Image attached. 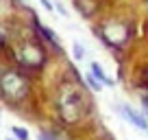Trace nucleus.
Wrapping results in <instances>:
<instances>
[{
  "instance_id": "9b49d317",
  "label": "nucleus",
  "mask_w": 148,
  "mask_h": 140,
  "mask_svg": "<svg viewBox=\"0 0 148 140\" xmlns=\"http://www.w3.org/2000/svg\"><path fill=\"white\" fill-rule=\"evenodd\" d=\"M5 40H7V31H5V28H2V26H0V44L5 42Z\"/></svg>"
},
{
  "instance_id": "ddd939ff",
  "label": "nucleus",
  "mask_w": 148,
  "mask_h": 140,
  "mask_svg": "<svg viewBox=\"0 0 148 140\" xmlns=\"http://www.w3.org/2000/svg\"><path fill=\"white\" fill-rule=\"evenodd\" d=\"M39 138H42V140H52V136H50V134H42Z\"/></svg>"
},
{
  "instance_id": "0eeeda50",
  "label": "nucleus",
  "mask_w": 148,
  "mask_h": 140,
  "mask_svg": "<svg viewBox=\"0 0 148 140\" xmlns=\"http://www.w3.org/2000/svg\"><path fill=\"white\" fill-rule=\"evenodd\" d=\"M74 5H76V9L83 15H92V11H94V5H87V0H76Z\"/></svg>"
},
{
  "instance_id": "f8f14e48",
  "label": "nucleus",
  "mask_w": 148,
  "mask_h": 140,
  "mask_svg": "<svg viewBox=\"0 0 148 140\" xmlns=\"http://www.w3.org/2000/svg\"><path fill=\"white\" fill-rule=\"evenodd\" d=\"M42 5H44V7H46V9H55V5H52L50 0H42Z\"/></svg>"
},
{
  "instance_id": "7ed1b4c3",
  "label": "nucleus",
  "mask_w": 148,
  "mask_h": 140,
  "mask_svg": "<svg viewBox=\"0 0 148 140\" xmlns=\"http://www.w3.org/2000/svg\"><path fill=\"white\" fill-rule=\"evenodd\" d=\"M102 37H105L111 46H120V44H124L126 37H129V28H126L124 24H120V22H109V24L102 26Z\"/></svg>"
},
{
  "instance_id": "20e7f679",
  "label": "nucleus",
  "mask_w": 148,
  "mask_h": 140,
  "mask_svg": "<svg viewBox=\"0 0 148 140\" xmlns=\"http://www.w3.org/2000/svg\"><path fill=\"white\" fill-rule=\"evenodd\" d=\"M20 57H22V61L28 66V68L42 66V61H44V53L39 51L37 46H24L22 53H20Z\"/></svg>"
},
{
  "instance_id": "2eb2a0df",
  "label": "nucleus",
  "mask_w": 148,
  "mask_h": 140,
  "mask_svg": "<svg viewBox=\"0 0 148 140\" xmlns=\"http://www.w3.org/2000/svg\"><path fill=\"white\" fill-rule=\"evenodd\" d=\"M146 110H148V105H146Z\"/></svg>"
},
{
  "instance_id": "423d86ee",
  "label": "nucleus",
  "mask_w": 148,
  "mask_h": 140,
  "mask_svg": "<svg viewBox=\"0 0 148 140\" xmlns=\"http://www.w3.org/2000/svg\"><path fill=\"white\" fill-rule=\"evenodd\" d=\"M89 70H92V77H94V79H98L100 83H107V85L111 83V79L105 75V68H102V66L98 64V61H94V64L89 66Z\"/></svg>"
},
{
  "instance_id": "f03ea898",
  "label": "nucleus",
  "mask_w": 148,
  "mask_h": 140,
  "mask_svg": "<svg viewBox=\"0 0 148 140\" xmlns=\"http://www.w3.org/2000/svg\"><path fill=\"white\" fill-rule=\"evenodd\" d=\"M81 105H83V98L72 90V85H65L61 94V114L68 123H74L81 116Z\"/></svg>"
},
{
  "instance_id": "1a4fd4ad",
  "label": "nucleus",
  "mask_w": 148,
  "mask_h": 140,
  "mask_svg": "<svg viewBox=\"0 0 148 140\" xmlns=\"http://www.w3.org/2000/svg\"><path fill=\"white\" fill-rule=\"evenodd\" d=\"M72 51H74V57H76V59L79 61H83L85 59V48L81 46L79 42H74V46H72Z\"/></svg>"
},
{
  "instance_id": "f257e3e1",
  "label": "nucleus",
  "mask_w": 148,
  "mask_h": 140,
  "mask_svg": "<svg viewBox=\"0 0 148 140\" xmlns=\"http://www.w3.org/2000/svg\"><path fill=\"white\" fill-rule=\"evenodd\" d=\"M0 92L9 101H20L26 94V81L18 72H7V75L0 77Z\"/></svg>"
},
{
  "instance_id": "39448f33",
  "label": "nucleus",
  "mask_w": 148,
  "mask_h": 140,
  "mask_svg": "<svg viewBox=\"0 0 148 140\" xmlns=\"http://www.w3.org/2000/svg\"><path fill=\"white\" fill-rule=\"evenodd\" d=\"M122 114H124L126 118H129L131 123H133L137 129H142V131H146L148 129V123H146V118L142 116L139 112H135L133 107H129V105H122Z\"/></svg>"
},
{
  "instance_id": "6e6552de",
  "label": "nucleus",
  "mask_w": 148,
  "mask_h": 140,
  "mask_svg": "<svg viewBox=\"0 0 148 140\" xmlns=\"http://www.w3.org/2000/svg\"><path fill=\"white\" fill-rule=\"evenodd\" d=\"M11 134H13L18 140H28V131L22 129V127H11Z\"/></svg>"
},
{
  "instance_id": "4468645a",
  "label": "nucleus",
  "mask_w": 148,
  "mask_h": 140,
  "mask_svg": "<svg viewBox=\"0 0 148 140\" xmlns=\"http://www.w3.org/2000/svg\"><path fill=\"white\" fill-rule=\"evenodd\" d=\"M9 140H13V138H9Z\"/></svg>"
},
{
  "instance_id": "9d476101",
  "label": "nucleus",
  "mask_w": 148,
  "mask_h": 140,
  "mask_svg": "<svg viewBox=\"0 0 148 140\" xmlns=\"http://www.w3.org/2000/svg\"><path fill=\"white\" fill-rule=\"evenodd\" d=\"M87 83L92 85V90H100V85H102L100 81H98V79H94L92 75H87Z\"/></svg>"
}]
</instances>
